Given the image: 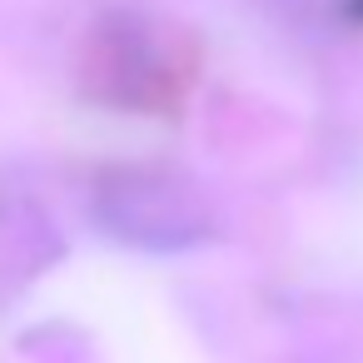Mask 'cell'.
<instances>
[{
  "label": "cell",
  "mask_w": 363,
  "mask_h": 363,
  "mask_svg": "<svg viewBox=\"0 0 363 363\" xmlns=\"http://www.w3.org/2000/svg\"><path fill=\"white\" fill-rule=\"evenodd\" d=\"M90 219L125 249L179 254L214 239L219 219L209 194L169 164H115L90 189Z\"/></svg>",
  "instance_id": "cell-1"
}]
</instances>
